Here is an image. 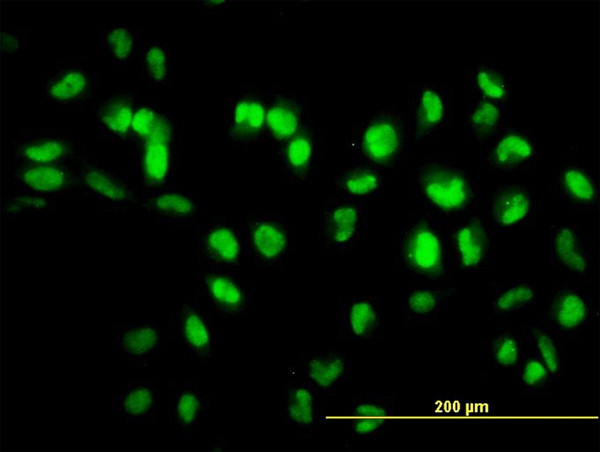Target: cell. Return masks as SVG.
Masks as SVG:
<instances>
[{
  "instance_id": "27",
  "label": "cell",
  "mask_w": 600,
  "mask_h": 452,
  "mask_svg": "<svg viewBox=\"0 0 600 452\" xmlns=\"http://www.w3.org/2000/svg\"><path fill=\"white\" fill-rule=\"evenodd\" d=\"M383 326L381 296L342 297L337 305V329L343 339L371 341L380 337Z\"/></svg>"
},
{
  "instance_id": "3",
  "label": "cell",
  "mask_w": 600,
  "mask_h": 452,
  "mask_svg": "<svg viewBox=\"0 0 600 452\" xmlns=\"http://www.w3.org/2000/svg\"><path fill=\"white\" fill-rule=\"evenodd\" d=\"M348 148L359 164L377 168H400L408 160V134L401 113L377 109L353 130Z\"/></svg>"
},
{
  "instance_id": "8",
  "label": "cell",
  "mask_w": 600,
  "mask_h": 452,
  "mask_svg": "<svg viewBox=\"0 0 600 452\" xmlns=\"http://www.w3.org/2000/svg\"><path fill=\"white\" fill-rule=\"evenodd\" d=\"M447 253L451 270L473 272L493 264L494 229L480 210L448 223Z\"/></svg>"
},
{
  "instance_id": "28",
  "label": "cell",
  "mask_w": 600,
  "mask_h": 452,
  "mask_svg": "<svg viewBox=\"0 0 600 452\" xmlns=\"http://www.w3.org/2000/svg\"><path fill=\"white\" fill-rule=\"evenodd\" d=\"M397 410L393 394L353 395L348 413V431L356 439L379 438Z\"/></svg>"
},
{
  "instance_id": "14",
  "label": "cell",
  "mask_w": 600,
  "mask_h": 452,
  "mask_svg": "<svg viewBox=\"0 0 600 452\" xmlns=\"http://www.w3.org/2000/svg\"><path fill=\"white\" fill-rule=\"evenodd\" d=\"M481 146L480 164L484 168L502 174L536 169L538 138L532 129L510 125Z\"/></svg>"
},
{
  "instance_id": "10",
  "label": "cell",
  "mask_w": 600,
  "mask_h": 452,
  "mask_svg": "<svg viewBox=\"0 0 600 452\" xmlns=\"http://www.w3.org/2000/svg\"><path fill=\"white\" fill-rule=\"evenodd\" d=\"M83 198L94 201L99 211L124 214L140 207L141 189L118 170L104 166L88 154L78 162Z\"/></svg>"
},
{
  "instance_id": "20",
  "label": "cell",
  "mask_w": 600,
  "mask_h": 452,
  "mask_svg": "<svg viewBox=\"0 0 600 452\" xmlns=\"http://www.w3.org/2000/svg\"><path fill=\"white\" fill-rule=\"evenodd\" d=\"M353 360L346 352L335 350L300 355L289 367L291 379L298 380L328 396L351 379Z\"/></svg>"
},
{
  "instance_id": "15",
  "label": "cell",
  "mask_w": 600,
  "mask_h": 452,
  "mask_svg": "<svg viewBox=\"0 0 600 452\" xmlns=\"http://www.w3.org/2000/svg\"><path fill=\"white\" fill-rule=\"evenodd\" d=\"M201 296L211 310L226 323H239L249 312L253 302V289L238 271H207L198 273Z\"/></svg>"
},
{
  "instance_id": "40",
  "label": "cell",
  "mask_w": 600,
  "mask_h": 452,
  "mask_svg": "<svg viewBox=\"0 0 600 452\" xmlns=\"http://www.w3.org/2000/svg\"><path fill=\"white\" fill-rule=\"evenodd\" d=\"M526 340L534 345V352L542 359L554 378H559L565 369L564 339L553 333L536 312L533 323L521 330Z\"/></svg>"
},
{
  "instance_id": "1",
  "label": "cell",
  "mask_w": 600,
  "mask_h": 452,
  "mask_svg": "<svg viewBox=\"0 0 600 452\" xmlns=\"http://www.w3.org/2000/svg\"><path fill=\"white\" fill-rule=\"evenodd\" d=\"M409 189L411 198L424 211L448 222L479 210L476 177L444 157L424 158L411 173Z\"/></svg>"
},
{
  "instance_id": "39",
  "label": "cell",
  "mask_w": 600,
  "mask_h": 452,
  "mask_svg": "<svg viewBox=\"0 0 600 452\" xmlns=\"http://www.w3.org/2000/svg\"><path fill=\"white\" fill-rule=\"evenodd\" d=\"M137 59L141 77L147 84L153 87L170 84L172 52L169 41L142 40Z\"/></svg>"
},
{
  "instance_id": "31",
  "label": "cell",
  "mask_w": 600,
  "mask_h": 452,
  "mask_svg": "<svg viewBox=\"0 0 600 452\" xmlns=\"http://www.w3.org/2000/svg\"><path fill=\"white\" fill-rule=\"evenodd\" d=\"M159 408V391L154 379L134 380L116 390L112 410L127 424L154 422Z\"/></svg>"
},
{
  "instance_id": "23",
  "label": "cell",
  "mask_w": 600,
  "mask_h": 452,
  "mask_svg": "<svg viewBox=\"0 0 600 452\" xmlns=\"http://www.w3.org/2000/svg\"><path fill=\"white\" fill-rule=\"evenodd\" d=\"M309 126L312 114L304 97L283 89H268L263 140L278 146Z\"/></svg>"
},
{
  "instance_id": "43",
  "label": "cell",
  "mask_w": 600,
  "mask_h": 452,
  "mask_svg": "<svg viewBox=\"0 0 600 452\" xmlns=\"http://www.w3.org/2000/svg\"><path fill=\"white\" fill-rule=\"evenodd\" d=\"M161 113L162 109H160L154 99L138 95L129 138L126 144L130 154L151 135L160 119Z\"/></svg>"
},
{
  "instance_id": "6",
  "label": "cell",
  "mask_w": 600,
  "mask_h": 452,
  "mask_svg": "<svg viewBox=\"0 0 600 452\" xmlns=\"http://www.w3.org/2000/svg\"><path fill=\"white\" fill-rule=\"evenodd\" d=\"M404 117L408 138L414 142H434L452 123L453 90L450 86L421 81L408 88Z\"/></svg>"
},
{
  "instance_id": "5",
  "label": "cell",
  "mask_w": 600,
  "mask_h": 452,
  "mask_svg": "<svg viewBox=\"0 0 600 452\" xmlns=\"http://www.w3.org/2000/svg\"><path fill=\"white\" fill-rule=\"evenodd\" d=\"M240 227L243 250L257 267L282 268L295 249L296 233L279 212L249 213Z\"/></svg>"
},
{
  "instance_id": "24",
  "label": "cell",
  "mask_w": 600,
  "mask_h": 452,
  "mask_svg": "<svg viewBox=\"0 0 600 452\" xmlns=\"http://www.w3.org/2000/svg\"><path fill=\"white\" fill-rule=\"evenodd\" d=\"M140 207L159 226L184 227L198 224L199 200L176 183L157 190L141 191Z\"/></svg>"
},
{
  "instance_id": "38",
  "label": "cell",
  "mask_w": 600,
  "mask_h": 452,
  "mask_svg": "<svg viewBox=\"0 0 600 452\" xmlns=\"http://www.w3.org/2000/svg\"><path fill=\"white\" fill-rule=\"evenodd\" d=\"M333 182L340 196L364 201L380 194L384 176L380 168L358 164L339 170Z\"/></svg>"
},
{
  "instance_id": "21",
  "label": "cell",
  "mask_w": 600,
  "mask_h": 452,
  "mask_svg": "<svg viewBox=\"0 0 600 452\" xmlns=\"http://www.w3.org/2000/svg\"><path fill=\"white\" fill-rule=\"evenodd\" d=\"M11 181L15 191L53 197L83 198L82 180L77 164L25 165L15 164Z\"/></svg>"
},
{
  "instance_id": "37",
  "label": "cell",
  "mask_w": 600,
  "mask_h": 452,
  "mask_svg": "<svg viewBox=\"0 0 600 452\" xmlns=\"http://www.w3.org/2000/svg\"><path fill=\"white\" fill-rule=\"evenodd\" d=\"M490 308L496 315L537 310L538 288L535 281L517 280L490 284Z\"/></svg>"
},
{
  "instance_id": "34",
  "label": "cell",
  "mask_w": 600,
  "mask_h": 452,
  "mask_svg": "<svg viewBox=\"0 0 600 452\" xmlns=\"http://www.w3.org/2000/svg\"><path fill=\"white\" fill-rule=\"evenodd\" d=\"M464 125L467 137L483 145L510 126V103L467 97Z\"/></svg>"
},
{
  "instance_id": "36",
  "label": "cell",
  "mask_w": 600,
  "mask_h": 452,
  "mask_svg": "<svg viewBox=\"0 0 600 452\" xmlns=\"http://www.w3.org/2000/svg\"><path fill=\"white\" fill-rule=\"evenodd\" d=\"M141 28L125 24L112 23L99 30L98 44L110 58L113 72H124L137 55L140 44Z\"/></svg>"
},
{
  "instance_id": "7",
  "label": "cell",
  "mask_w": 600,
  "mask_h": 452,
  "mask_svg": "<svg viewBox=\"0 0 600 452\" xmlns=\"http://www.w3.org/2000/svg\"><path fill=\"white\" fill-rule=\"evenodd\" d=\"M88 154L85 143L63 128H24L11 140L15 164H77Z\"/></svg>"
},
{
  "instance_id": "46",
  "label": "cell",
  "mask_w": 600,
  "mask_h": 452,
  "mask_svg": "<svg viewBox=\"0 0 600 452\" xmlns=\"http://www.w3.org/2000/svg\"><path fill=\"white\" fill-rule=\"evenodd\" d=\"M196 8L209 15H223L231 5L230 1H196Z\"/></svg>"
},
{
  "instance_id": "25",
  "label": "cell",
  "mask_w": 600,
  "mask_h": 452,
  "mask_svg": "<svg viewBox=\"0 0 600 452\" xmlns=\"http://www.w3.org/2000/svg\"><path fill=\"white\" fill-rule=\"evenodd\" d=\"M455 292L450 282L411 280L397 299V310L409 327L430 325L437 321Z\"/></svg>"
},
{
  "instance_id": "4",
  "label": "cell",
  "mask_w": 600,
  "mask_h": 452,
  "mask_svg": "<svg viewBox=\"0 0 600 452\" xmlns=\"http://www.w3.org/2000/svg\"><path fill=\"white\" fill-rule=\"evenodd\" d=\"M185 135L183 120L162 110L154 131L131 154L135 157L141 191L157 190L174 183Z\"/></svg>"
},
{
  "instance_id": "19",
  "label": "cell",
  "mask_w": 600,
  "mask_h": 452,
  "mask_svg": "<svg viewBox=\"0 0 600 452\" xmlns=\"http://www.w3.org/2000/svg\"><path fill=\"white\" fill-rule=\"evenodd\" d=\"M552 268L576 281H590L594 273L592 241L575 225L553 224L549 229Z\"/></svg>"
},
{
  "instance_id": "16",
  "label": "cell",
  "mask_w": 600,
  "mask_h": 452,
  "mask_svg": "<svg viewBox=\"0 0 600 452\" xmlns=\"http://www.w3.org/2000/svg\"><path fill=\"white\" fill-rule=\"evenodd\" d=\"M196 261L202 270L238 271L243 250L240 225L213 219L196 225Z\"/></svg>"
},
{
  "instance_id": "12",
  "label": "cell",
  "mask_w": 600,
  "mask_h": 452,
  "mask_svg": "<svg viewBox=\"0 0 600 452\" xmlns=\"http://www.w3.org/2000/svg\"><path fill=\"white\" fill-rule=\"evenodd\" d=\"M368 217L364 201L338 196L323 207L320 238L327 253L346 255L365 237Z\"/></svg>"
},
{
  "instance_id": "32",
  "label": "cell",
  "mask_w": 600,
  "mask_h": 452,
  "mask_svg": "<svg viewBox=\"0 0 600 452\" xmlns=\"http://www.w3.org/2000/svg\"><path fill=\"white\" fill-rule=\"evenodd\" d=\"M138 95L118 89L102 98L95 117L99 133L107 140L127 144Z\"/></svg>"
},
{
  "instance_id": "41",
  "label": "cell",
  "mask_w": 600,
  "mask_h": 452,
  "mask_svg": "<svg viewBox=\"0 0 600 452\" xmlns=\"http://www.w3.org/2000/svg\"><path fill=\"white\" fill-rule=\"evenodd\" d=\"M526 341L521 331L503 328L484 340V350L496 366L515 368L525 353Z\"/></svg>"
},
{
  "instance_id": "26",
  "label": "cell",
  "mask_w": 600,
  "mask_h": 452,
  "mask_svg": "<svg viewBox=\"0 0 600 452\" xmlns=\"http://www.w3.org/2000/svg\"><path fill=\"white\" fill-rule=\"evenodd\" d=\"M553 192L576 213L599 211L598 183L590 169L577 159L566 158L552 171Z\"/></svg>"
},
{
  "instance_id": "2",
  "label": "cell",
  "mask_w": 600,
  "mask_h": 452,
  "mask_svg": "<svg viewBox=\"0 0 600 452\" xmlns=\"http://www.w3.org/2000/svg\"><path fill=\"white\" fill-rule=\"evenodd\" d=\"M448 221L424 210L410 213L396 233L398 258L412 280L450 282Z\"/></svg>"
},
{
  "instance_id": "44",
  "label": "cell",
  "mask_w": 600,
  "mask_h": 452,
  "mask_svg": "<svg viewBox=\"0 0 600 452\" xmlns=\"http://www.w3.org/2000/svg\"><path fill=\"white\" fill-rule=\"evenodd\" d=\"M2 209L7 218L25 214H43L56 211V197L18 192L7 194L2 199Z\"/></svg>"
},
{
  "instance_id": "22",
  "label": "cell",
  "mask_w": 600,
  "mask_h": 452,
  "mask_svg": "<svg viewBox=\"0 0 600 452\" xmlns=\"http://www.w3.org/2000/svg\"><path fill=\"white\" fill-rule=\"evenodd\" d=\"M112 351L129 367H146L167 352V331L157 322L136 320L113 328Z\"/></svg>"
},
{
  "instance_id": "13",
  "label": "cell",
  "mask_w": 600,
  "mask_h": 452,
  "mask_svg": "<svg viewBox=\"0 0 600 452\" xmlns=\"http://www.w3.org/2000/svg\"><path fill=\"white\" fill-rule=\"evenodd\" d=\"M493 229L514 231L537 223L538 191L535 184L507 183L484 200L480 210Z\"/></svg>"
},
{
  "instance_id": "33",
  "label": "cell",
  "mask_w": 600,
  "mask_h": 452,
  "mask_svg": "<svg viewBox=\"0 0 600 452\" xmlns=\"http://www.w3.org/2000/svg\"><path fill=\"white\" fill-rule=\"evenodd\" d=\"M326 396L308 385L290 379L281 395L283 421L300 429L316 426L325 407Z\"/></svg>"
},
{
  "instance_id": "17",
  "label": "cell",
  "mask_w": 600,
  "mask_h": 452,
  "mask_svg": "<svg viewBox=\"0 0 600 452\" xmlns=\"http://www.w3.org/2000/svg\"><path fill=\"white\" fill-rule=\"evenodd\" d=\"M268 89L244 88L225 104V136L234 147L247 149L263 140Z\"/></svg>"
},
{
  "instance_id": "30",
  "label": "cell",
  "mask_w": 600,
  "mask_h": 452,
  "mask_svg": "<svg viewBox=\"0 0 600 452\" xmlns=\"http://www.w3.org/2000/svg\"><path fill=\"white\" fill-rule=\"evenodd\" d=\"M321 149L318 129L309 126L278 145V162L282 176L292 184L309 179Z\"/></svg>"
},
{
  "instance_id": "35",
  "label": "cell",
  "mask_w": 600,
  "mask_h": 452,
  "mask_svg": "<svg viewBox=\"0 0 600 452\" xmlns=\"http://www.w3.org/2000/svg\"><path fill=\"white\" fill-rule=\"evenodd\" d=\"M467 97L510 103L511 79L509 72L495 60L482 58L465 73Z\"/></svg>"
},
{
  "instance_id": "29",
  "label": "cell",
  "mask_w": 600,
  "mask_h": 452,
  "mask_svg": "<svg viewBox=\"0 0 600 452\" xmlns=\"http://www.w3.org/2000/svg\"><path fill=\"white\" fill-rule=\"evenodd\" d=\"M212 397L202 391L195 379L183 383L169 382L168 413L170 424L176 426L189 438L199 429L200 423L210 410Z\"/></svg>"
},
{
  "instance_id": "11",
  "label": "cell",
  "mask_w": 600,
  "mask_h": 452,
  "mask_svg": "<svg viewBox=\"0 0 600 452\" xmlns=\"http://www.w3.org/2000/svg\"><path fill=\"white\" fill-rule=\"evenodd\" d=\"M544 324L565 339L584 332L595 318L593 300L580 281L554 282L540 314Z\"/></svg>"
},
{
  "instance_id": "9",
  "label": "cell",
  "mask_w": 600,
  "mask_h": 452,
  "mask_svg": "<svg viewBox=\"0 0 600 452\" xmlns=\"http://www.w3.org/2000/svg\"><path fill=\"white\" fill-rule=\"evenodd\" d=\"M98 86V72L74 57H57L52 69L41 72L42 97L64 112L87 105Z\"/></svg>"
},
{
  "instance_id": "18",
  "label": "cell",
  "mask_w": 600,
  "mask_h": 452,
  "mask_svg": "<svg viewBox=\"0 0 600 452\" xmlns=\"http://www.w3.org/2000/svg\"><path fill=\"white\" fill-rule=\"evenodd\" d=\"M171 334L184 354L199 361L208 360L215 349L214 324L199 297H185L172 313Z\"/></svg>"
},
{
  "instance_id": "45",
  "label": "cell",
  "mask_w": 600,
  "mask_h": 452,
  "mask_svg": "<svg viewBox=\"0 0 600 452\" xmlns=\"http://www.w3.org/2000/svg\"><path fill=\"white\" fill-rule=\"evenodd\" d=\"M31 28L2 26L0 33V52L2 58L24 56L29 51Z\"/></svg>"
},
{
  "instance_id": "42",
  "label": "cell",
  "mask_w": 600,
  "mask_h": 452,
  "mask_svg": "<svg viewBox=\"0 0 600 452\" xmlns=\"http://www.w3.org/2000/svg\"><path fill=\"white\" fill-rule=\"evenodd\" d=\"M522 389L532 396L550 392L554 377L542 359L534 352H525L515 367Z\"/></svg>"
}]
</instances>
